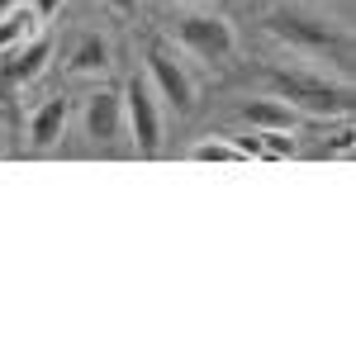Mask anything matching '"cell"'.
<instances>
[{
    "label": "cell",
    "mask_w": 356,
    "mask_h": 356,
    "mask_svg": "<svg viewBox=\"0 0 356 356\" xmlns=\"http://www.w3.org/2000/svg\"><path fill=\"white\" fill-rule=\"evenodd\" d=\"M119 100H124V134L134 138V147L143 157H152L157 143H162V100H157L152 81L134 76V81L124 86Z\"/></svg>",
    "instance_id": "5"
},
{
    "label": "cell",
    "mask_w": 356,
    "mask_h": 356,
    "mask_svg": "<svg viewBox=\"0 0 356 356\" xmlns=\"http://www.w3.org/2000/svg\"><path fill=\"white\" fill-rule=\"evenodd\" d=\"M257 157V134L247 143H233V138H200L191 147V162H252Z\"/></svg>",
    "instance_id": "10"
},
{
    "label": "cell",
    "mask_w": 356,
    "mask_h": 356,
    "mask_svg": "<svg viewBox=\"0 0 356 356\" xmlns=\"http://www.w3.org/2000/svg\"><path fill=\"white\" fill-rule=\"evenodd\" d=\"M266 33L280 38L290 53H300L304 62H332L337 76L352 72V33L337 19L309 10V5H280V10H271L266 15Z\"/></svg>",
    "instance_id": "1"
},
{
    "label": "cell",
    "mask_w": 356,
    "mask_h": 356,
    "mask_svg": "<svg viewBox=\"0 0 356 356\" xmlns=\"http://www.w3.org/2000/svg\"><path fill=\"white\" fill-rule=\"evenodd\" d=\"M105 5H110L114 15H124V19H129V15H138V0H105Z\"/></svg>",
    "instance_id": "14"
},
{
    "label": "cell",
    "mask_w": 356,
    "mask_h": 356,
    "mask_svg": "<svg viewBox=\"0 0 356 356\" xmlns=\"http://www.w3.org/2000/svg\"><path fill=\"white\" fill-rule=\"evenodd\" d=\"M48 53H53L48 33H33V38H24V43L5 48V53H0V86H5V90H15V86L38 81V76H43V67H48Z\"/></svg>",
    "instance_id": "6"
},
{
    "label": "cell",
    "mask_w": 356,
    "mask_h": 356,
    "mask_svg": "<svg viewBox=\"0 0 356 356\" xmlns=\"http://www.w3.org/2000/svg\"><path fill=\"white\" fill-rule=\"evenodd\" d=\"M10 5H19V0H0V15H5V10H10Z\"/></svg>",
    "instance_id": "15"
},
{
    "label": "cell",
    "mask_w": 356,
    "mask_h": 356,
    "mask_svg": "<svg viewBox=\"0 0 356 356\" xmlns=\"http://www.w3.org/2000/svg\"><path fill=\"white\" fill-rule=\"evenodd\" d=\"M57 10H62V0H33V15H38V19H43V24H48V19H53Z\"/></svg>",
    "instance_id": "13"
},
{
    "label": "cell",
    "mask_w": 356,
    "mask_h": 356,
    "mask_svg": "<svg viewBox=\"0 0 356 356\" xmlns=\"http://www.w3.org/2000/svg\"><path fill=\"white\" fill-rule=\"evenodd\" d=\"M176 43L195 57V62H204V67H223L228 57L238 53V33L233 24L214 15V10H191V15H181L176 19Z\"/></svg>",
    "instance_id": "3"
},
{
    "label": "cell",
    "mask_w": 356,
    "mask_h": 356,
    "mask_svg": "<svg viewBox=\"0 0 356 356\" xmlns=\"http://www.w3.org/2000/svg\"><path fill=\"white\" fill-rule=\"evenodd\" d=\"M81 124H86V138L95 147H110L114 138H124V100L114 90H95L81 110Z\"/></svg>",
    "instance_id": "7"
},
{
    "label": "cell",
    "mask_w": 356,
    "mask_h": 356,
    "mask_svg": "<svg viewBox=\"0 0 356 356\" xmlns=\"http://www.w3.org/2000/svg\"><path fill=\"white\" fill-rule=\"evenodd\" d=\"M147 81H152V90H157V100H166L176 114H191L195 110V76L186 72V62H181V53L166 43V38H152L147 43Z\"/></svg>",
    "instance_id": "4"
},
{
    "label": "cell",
    "mask_w": 356,
    "mask_h": 356,
    "mask_svg": "<svg viewBox=\"0 0 356 356\" xmlns=\"http://www.w3.org/2000/svg\"><path fill=\"white\" fill-rule=\"evenodd\" d=\"M67 67H72V76H105L110 72V43L100 33H86L81 43L72 48Z\"/></svg>",
    "instance_id": "11"
},
{
    "label": "cell",
    "mask_w": 356,
    "mask_h": 356,
    "mask_svg": "<svg viewBox=\"0 0 356 356\" xmlns=\"http://www.w3.org/2000/svg\"><path fill=\"white\" fill-rule=\"evenodd\" d=\"M266 76L290 110L314 114V119H347L352 114V81L347 76L332 81L318 67H271Z\"/></svg>",
    "instance_id": "2"
},
{
    "label": "cell",
    "mask_w": 356,
    "mask_h": 356,
    "mask_svg": "<svg viewBox=\"0 0 356 356\" xmlns=\"http://www.w3.org/2000/svg\"><path fill=\"white\" fill-rule=\"evenodd\" d=\"M33 33H43V19L33 15V5H10L0 15V53L15 48V43H24V38H33Z\"/></svg>",
    "instance_id": "12"
},
{
    "label": "cell",
    "mask_w": 356,
    "mask_h": 356,
    "mask_svg": "<svg viewBox=\"0 0 356 356\" xmlns=\"http://www.w3.org/2000/svg\"><path fill=\"white\" fill-rule=\"evenodd\" d=\"M67 119H72V110H67L62 95L43 100V105L33 110V119H29V147H33V152H48L57 138L67 134Z\"/></svg>",
    "instance_id": "8"
},
{
    "label": "cell",
    "mask_w": 356,
    "mask_h": 356,
    "mask_svg": "<svg viewBox=\"0 0 356 356\" xmlns=\"http://www.w3.org/2000/svg\"><path fill=\"white\" fill-rule=\"evenodd\" d=\"M243 119L257 129V134H266V129H290V134H295L300 110H290L280 95H257V100H247V105H243Z\"/></svg>",
    "instance_id": "9"
}]
</instances>
